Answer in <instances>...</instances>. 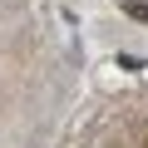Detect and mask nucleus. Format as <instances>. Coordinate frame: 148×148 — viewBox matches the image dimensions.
<instances>
[{"instance_id":"f257e3e1","label":"nucleus","mask_w":148,"mask_h":148,"mask_svg":"<svg viewBox=\"0 0 148 148\" xmlns=\"http://www.w3.org/2000/svg\"><path fill=\"white\" fill-rule=\"evenodd\" d=\"M123 15H128V20H143V25H148V5H143V0H123Z\"/></svg>"}]
</instances>
